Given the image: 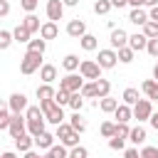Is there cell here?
Here are the masks:
<instances>
[{"label":"cell","mask_w":158,"mask_h":158,"mask_svg":"<svg viewBox=\"0 0 158 158\" xmlns=\"http://www.w3.org/2000/svg\"><path fill=\"white\" fill-rule=\"evenodd\" d=\"M40 106H42L44 118H47L49 123H54V126L64 123V111H62V106H59L54 99H42V101H40Z\"/></svg>","instance_id":"6da1fadb"},{"label":"cell","mask_w":158,"mask_h":158,"mask_svg":"<svg viewBox=\"0 0 158 158\" xmlns=\"http://www.w3.org/2000/svg\"><path fill=\"white\" fill-rule=\"evenodd\" d=\"M37 69H42V54L40 52H25V57L20 59V72L25 74V77H30V74H35Z\"/></svg>","instance_id":"7a4b0ae2"},{"label":"cell","mask_w":158,"mask_h":158,"mask_svg":"<svg viewBox=\"0 0 158 158\" xmlns=\"http://www.w3.org/2000/svg\"><path fill=\"white\" fill-rule=\"evenodd\" d=\"M54 136H57V138H59V143H64L67 148L79 146V131H74V128H72V123H59Z\"/></svg>","instance_id":"3957f363"},{"label":"cell","mask_w":158,"mask_h":158,"mask_svg":"<svg viewBox=\"0 0 158 158\" xmlns=\"http://www.w3.org/2000/svg\"><path fill=\"white\" fill-rule=\"evenodd\" d=\"M79 74H81L84 79H91V81H96V79H101V64H99L96 59H81Z\"/></svg>","instance_id":"277c9868"},{"label":"cell","mask_w":158,"mask_h":158,"mask_svg":"<svg viewBox=\"0 0 158 158\" xmlns=\"http://www.w3.org/2000/svg\"><path fill=\"white\" fill-rule=\"evenodd\" d=\"M81 86H84V77L81 74H74V72H69L64 79H59V89H67V91H81Z\"/></svg>","instance_id":"5b68a950"},{"label":"cell","mask_w":158,"mask_h":158,"mask_svg":"<svg viewBox=\"0 0 158 158\" xmlns=\"http://www.w3.org/2000/svg\"><path fill=\"white\" fill-rule=\"evenodd\" d=\"M151 114H153V104H151V99H148V96H146V99H138V104L133 106V118L141 123V121H148Z\"/></svg>","instance_id":"8992f818"},{"label":"cell","mask_w":158,"mask_h":158,"mask_svg":"<svg viewBox=\"0 0 158 158\" xmlns=\"http://www.w3.org/2000/svg\"><path fill=\"white\" fill-rule=\"evenodd\" d=\"M96 62L101 64V69H114L116 62H118V52H116V49H99Z\"/></svg>","instance_id":"52a82bcc"},{"label":"cell","mask_w":158,"mask_h":158,"mask_svg":"<svg viewBox=\"0 0 158 158\" xmlns=\"http://www.w3.org/2000/svg\"><path fill=\"white\" fill-rule=\"evenodd\" d=\"M7 106H10V111H12V114H22V111H27V109H30L27 96H25L22 91H15V94L7 99Z\"/></svg>","instance_id":"ba28073f"},{"label":"cell","mask_w":158,"mask_h":158,"mask_svg":"<svg viewBox=\"0 0 158 158\" xmlns=\"http://www.w3.org/2000/svg\"><path fill=\"white\" fill-rule=\"evenodd\" d=\"M128 32L123 30V27H114L111 30V37H109V42H111V49H121V47H126L128 44Z\"/></svg>","instance_id":"9c48e42d"},{"label":"cell","mask_w":158,"mask_h":158,"mask_svg":"<svg viewBox=\"0 0 158 158\" xmlns=\"http://www.w3.org/2000/svg\"><path fill=\"white\" fill-rule=\"evenodd\" d=\"M10 136L12 138H17V136H22L25 131H27V116H22V114H12V121H10Z\"/></svg>","instance_id":"30bf717a"},{"label":"cell","mask_w":158,"mask_h":158,"mask_svg":"<svg viewBox=\"0 0 158 158\" xmlns=\"http://www.w3.org/2000/svg\"><path fill=\"white\" fill-rule=\"evenodd\" d=\"M64 2L62 0H47V7H44V12H47V20H52V22H57V20H62V15H64Z\"/></svg>","instance_id":"8fae6325"},{"label":"cell","mask_w":158,"mask_h":158,"mask_svg":"<svg viewBox=\"0 0 158 158\" xmlns=\"http://www.w3.org/2000/svg\"><path fill=\"white\" fill-rule=\"evenodd\" d=\"M67 35L69 37H74V40H81L84 35H86V25H84V20H69V25H67Z\"/></svg>","instance_id":"7c38bea8"},{"label":"cell","mask_w":158,"mask_h":158,"mask_svg":"<svg viewBox=\"0 0 158 158\" xmlns=\"http://www.w3.org/2000/svg\"><path fill=\"white\" fill-rule=\"evenodd\" d=\"M44 116H35V118H27V133L30 136H40L44 133Z\"/></svg>","instance_id":"4fadbf2b"},{"label":"cell","mask_w":158,"mask_h":158,"mask_svg":"<svg viewBox=\"0 0 158 158\" xmlns=\"http://www.w3.org/2000/svg\"><path fill=\"white\" fill-rule=\"evenodd\" d=\"M128 47H131L133 52H141V49H146V47H148V37H146L143 32H136V35H131V37H128Z\"/></svg>","instance_id":"5bb4252c"},{"label":"cell","mask_w":158,"mask_h":158,"mask_svg":"<svg viewBox=\"0 0 158 158\" xmlns=\"http://www.w3.org/2000/svg\"><path fill=\"white\" fill-rule=\"evenodd\" d=\"M114 116H116L118 123H128V121L133 118V106H128V104H118V109L114 111Z\"/></svg>","instance_id":"9a60e30c"},{"label":"cell","mask_w":158,"mask_h":158,"mask_svg":"<svg viewBox=\"0 0 158 158\" xmlns=\"http://www.w3.org/2000/svg\"><path fill=\"white\" fill-rule=\"evenodd\" d=\"M54 138H57V136H52L49 131H44V133H40V136H35V146L42 148V151H49V148L54 146Z\"/></svg>","instance_id":"2e32d148"},{"label":"cell","mask_w":158,"mask_h":158,"mask_svg":"<svg viewBox=\"0 0 158 158\" xmlns=\"http://www.w3.org/2000/svg\"><path fill=\"white\" fill-rule=\"evenodd\" d=\"M128 20H131L133 25H141V27H143V25H146L151 17H148V12H146L143 7H133V10L128 12Z\"/></svg>","instance_id":"e0dca14e"},{"label":"cell","mask_w":158,"mask_h":158,"mask_svg":"<svg viewBox=\"0 0 158 158\" xmlns=\"http://www.w3.org/2000/svg\"><path fill=\"white\" fill-rule=\"evenodd\" d=\"M59 35V27H57V22H52V20H47V22H42V30H40V37H44V40H54Z\"/></svg>","instance_id":"ac0fdd59"},{"label":"cell","mask_w":158,"mask_h":158,"mask_svg":"<svg viewBox=\"0 0 158 158\" xmlns=\"http://www.w3.org/2000/svg\"><path fill=\"white\" fill-rule=\"evenodd\" d=\"M40 79H42V84H52V81L57 79V67H54V64H42Z\"/></svg>","instance_id":"d6986e66"},{"label":"cell","mask_w":158,"mask_h":158,"mask_svg":"<svg viewBox=\"0 0 158 158\" xmlns=\"http://www.w3.org/2000/svg\"><path fill=\"white\" fill-rule=\"evenodd\" d=\"M32 146H35V136L22 133V136H17V138H15V148H17V151H22V153L32 151Z\"/></svg>","instance_id":"ffe728a7"},{"label":"cell","mask_w":158,"mask_h":158,"mask_svg":"<svg viewBox=\"0 0 158 158\" xmlns=\"http://www.w3.org/2000/svg\"><path fill=\"white\" fill-rule=\"evenodd\" d=\"M96 106H99L104 114H114V111L118 109V101L111 99V96H104V99H96Z\"/></svg>","instance_id":"44dd1931"},{"label":"cell","mask_w":158,"mask_h":158,"mask_svg":"<svg viewBox=\"0 0 158 158\" xmlns=\"http://www.w3.org/2000/svg\"><path fill=\"white\" fill-rule=\"evenodd\" d=\"M141 91L153 101V99H158V81L156 79H146L143 84H141Z\"/></svg>","instance_id":"7402d4cb"},{"label":"cell","mask_w":158,"mask_h":158,"mask_svg":"<svg viewBox=\"0 0 158 158\" xmlns=\"http://www.w3.org/2000/svg\"><path fill=\"white\" fill-rule=\"evenodd\" d=\"M22 25H25V27H27L32 35L42 30V25H40V17H37L35 12H27V15H25V20H22Z\"/></svg>","instance_id":"603a6c76"},{"label":"cell","mask_w":158,"mask_h":158,"mask_svg":"<svg viewBox=\"0 0 158 158\" xmlns=\"http://www.w3.org/2000/svg\"><path fill=\"white\" fill-rule=\"evenodd\" d=\"M12 37H15V42H25V44H27V42H30V37H32V32L20 22V25L12 30Z\"/></svg>","instance_id":"cb8c5ba5"},{"label":"cell","mask_w":158,"mask_h":158,"mask_svg":"<svg viewBox=\"0 0 158 158\" xmlns=\"http://www.w3.org/2000/svg\"><path fill=\"white\" fill-rule=\"evenodd\" d=\"M62 67H64L67 72H77V69L81 67V62H79V57H77V54H67V57L62 59Z\"/></svg>","instance_id":"d4e9b609"},{"label":"cell","mask_w":158,"mask_h":158,"mask_svg":"<svg viewBox=\"0 0 158 158\" xmlns=\"http://www.w3.org/2000/svg\"><path fill=\"white\" fill-rule=\"evenodd\" d=\"M128 141H131L133 146H141V143L146 141V128H143V126H136V128H131V136H128Z\"/></svg>","instance_id":"484cf974"},{"label":"cell","mask_w":158,"mask_h":158,"mask_svg":"<svg viewBox=\"0 0 158 158\" xmlns=\"http://www.w3.org/2000/svg\"><path fill=\"white\" fill-rule=\"evenodd\" d=\"M79 44H81V49H86V52H94V49L99 47L96 37H94V35H89V32H86V35H84V37L79 40Z\"/></svg>","instance_id":"4316f807"},{"label":"cell","mask_w":158,"mask_h":158,"mask_svg":"<svg viewBox=\"0 0 158 158\" xmlns=\"http://www.w3.org/2000/svg\"><path fill=\"white\" fill-rule=\"evenodd\" d=\"M94 84H96V96H99V99L109 96V91H111V81H109V79H96Z\"/></svg>","instance_id":"83f0119b"},{"label":"cell","mask_w":158,"mask_h":158,"mask_svg":"<svg viewBox=\"0 0 158 158\" xmlns=\"http://www.w3.org/2000/svg\"><path fill=\"white\" fill-rule=\"evenodd\" d=\"M138 89H133V86H128V89H123V104H128V106H136L138 104Z\"/></svg>","instance_id":"f1b7e54d"},{"label":"cell","mask_w":158,"mask_h":158,"mask_svg":"<svg viewBox=\"0 0 158 158\" xmlns=\"http://www.w3.org/2000/svg\"><path fill=\"white\" fill-rule=\"evenodd\" d=\"M47 158H69V151H67L64 143H59V146H52L47 151Z\"/></svg>","instance_id":"f546056e"},{"label":"cell","mask_w":158,"mask_h":158,"mask_svg":"<svg viewBox=\"0 0 158 158\" xmlns=\"http://www.w3.org/2000/svg\"><path fill=\"white\" fill-rule=\"evenodd\" d=\"M27 49H30V52H40V54H44V49H47V40H44V37H40V40H30V42H27Z\"/></svg>","instance_id":"4dcf8cb0"},{"label":"cell","mask_w":158,"mask_h":158,"mask_svg":"<svg viewBox=\"0 0 158 158\" xmlns=\"http://www.w3.org/2000/svg\"><path fill=\"white\" fill-rule=\"evenodd\" d=\"M116 52H118V62H121V64H131V62H133V54H136V52H133L128 44L121 47V49H116Z\"/></svg>","instance_id":"1f68e13d"},{"label":"cell","mask_w":158,"mask_h":158,"mask_svg":"<svg viewBox=\"0 0 158 158\" xmlns=\"http://www.w3.org/2000/svg\"><path fill=\"white\" fill-rule=\"evenodd\" d=\"M54 89H52V84H42V86H37V99L42 101V99H54Z\"/></svg>","instance_id":"d6a6232c"},{"label":"cell","mask_w":158,"mask_h":158,"mask_svg":"<svg viewBox=\"0 0 158 158\" xmlns=\"http://www.w3.org/2000/svg\"><path fill=\"white\" fill-rule=\"evenodd\" d=\"M143 35H146L148 40H156V37H158V22H156V20H148V22L143 25Z\"/></svg>","instance_id":"836d02e7"},{"label":"cell","mask_w":158,"mask_h":158,"mask_svg":"<svg viewBox=\"0 0 158 158\" xmlns=\"http://www.w3.org/2000/svg\"><path fill=\"white\" fill-rule=\"evenodd\" d=\"M111 7H114L111 0H96V2H94V12H96V15H106Z\"/></svg>","instance_id":"e575fe53"},{"label":"cell","mask_w":158,"mask_h":158,"mask_svg":"<svg viewBox=\"0 0 158 158\" xmlns=\"http://www.w3.org/2000/svg\"><path fill=\"white\" fill-rule=\"evenodd\" d=\"M10 121H12V111H10V106L0 109V128H10Z\"/></svg>","instance_id":"d590c367"},{"label":"cell","mask_w":158,"mask_h":158,"mask_svg":"<svg viewBox=\"0 0 158 158\" xmlns=\"http://www.w3.org/2000/svg\"><path fill=\"white\" fill-rule=\"evenodd\" d=\"M99 131H101V136H104V138H114V136H116V123H111V121H104Z\"/></svg>","instance_id":"8d00e7d4"},{"label":"cell","mask_w":158,"mask_h":158,"mask_svg":"<svg viewBox=\"0 0 158 158\" xmlns=\"http://www.w3.org/2000/svg\"><path fill=\"white\" fill-rule=\"evenodd\" d=\"M54 101H57L59 106H64V104H69V101H72V91H67V89H59V91L54 94Z\"/></svg>","instance_id":"74e56055"},{"label":"cell","mask_w":158,"mask_h":158,"mask_svg":"<svg viewBox=\"0 0 158 158\" xmlns=\"http://www.w3.org/2000/svg\"><path fill=\"white\" fill-rule=\"evenodd\" d=\"M69 106H72L74 111H81V106H84V94H81V91H74V94H72Z\"/></svg>","instance_id":"f35d334b"},{"label":"cell","mask_w":158,"mask_h":158,"mask_svg":"<svg viewBox=\"0 0 158 158\" xmlns=\"http://www.w3.org/2000/svg\"><path fill=\"white\" fill-rule=\"evenodd\" d=\"M69 123H72V128H74V131H79V133H84V131H86V123L81 121L79 111H74V116H72V121H69Z\"/></svg>","instance_id":"ab89813d"},{"label":"cell","mask_w":158,"mask_h":158,"mask_svg":"<svg viewBox=\"0 0 158 158\" xmlns=\"http://www.w3.org/2000/svg\"><path fill=\"white\" fill-rule=\"evenodd\" d=\"M12 40H15V37H12V32H7V30H0V49H7Z\"/></svg>","instance_id":"60d3db41"},{"label":"cell","mask_w":158,"mask_h":158,"mask_svg":"<svg viewBox=\"0 0 158 158\" xmlns=\"http://www.w3.org/2000/svg\"><path fill=\"white\" fill-rule=\"evenodd\" d=\"M81 94H84V99H94V96H96V84H94V81L84 84V86H81Z\"/></svg>","instance_id":"b9f144b4"},{"label":"cell","mask_w":158,"mask_h":158,"mask_svg":"<svg viewBox=\"0 0 158 158\" xmlns=\"http://www.w3.org/2000/svg\"><path fill=\"white\" fill-rule=\"evenodd\" d=\"M69 158H89V151H86L84 146H74V148L69 151Z\"/></svg>","instance_id":"7bdbcfd3"},{"label":"cell","mask_w":158,"mask_h":158,"mask_svg":"<svg viewBox=\"0 0 158 158\" xmlns=\"http://www.w3.org/2000/svg\"><path fill=\"white\" fill-rule=\"evenodd\" d=\"M37 5H40V0H20V7H22L25 12H35Z\"/></svg>","instance_id":"ee69618b"},{"label":"cell","mask_w":158,"mask_h":158,"mask_svg":"<svg viewBox=\"0 0 158 158\" xmlns=\"http://www.w3.org/2000/svg\"><path fill=\"white\" fill-rule=\"evenodd\" d=\"M116 136H121V138H128V136H131V128H128V123H118V121H116Z\"/></svg>","instance_id":"f6af8a7d"},{"label":"cell","mask_w":158,"mask_h":158,"mask_svg":"<svg viewBox=\"0 0 158 158\" xmlns=\"http://www.w3.org/2000/svg\"><path fill=\"white\" fill-rule=\"evenodd\" d=\"M123 141H126V138L114 136V138H109V148H111V151H121V148H123Z\"/></svg>","instance_id":"bcb514c9"},{"label":"cell","mask_w":158,"mask_h":158,"mask_svg":"<svg viewBox=\"0 0 158 158\" xmlns=\"http://www.w3.org/2000/svg\"><path fill=\"white\" fill-rule=\"evenodd\" d=\"M141 158H158V148H156V146H143Z\"/></svg>","instance_id":"7dc6e473"},{"label":"cell","mask_w":158,"mask_h":158,"mask_svg":"<svg viewBox=\"0 0 158 158\" xmlns=\"http://www.w3.org/2000/svg\"><path fill=\"white\" fill-rule=\"evenodd\" d=\"M146 52H148L151 57H156V59H158V37H156V40H148V47H146Z\"/></svg>","instance_id":"c3c4849f"},{"label":"cell","mask_w":158,"mask_h":158,"mask_svg":"<svg viewBox=\"0 0 158 158\" xmlns=\"http://www.w3.org/2000/svg\"><path fill=\"white\" fill-rule=\"evenodd\" d=\"M7 12H10V2L0 0V17H7Z\"/></svg>","instance_id":"681fc988"},{"label":"cell","mask_w":158,"mask_h":158,"mask_svg":"<svg viewBox=\"0 0 158 158\" xmlns=\"http://www.w3.org/2000/svg\"><path fill=\"white\" fill-rule=\"evenodd\" d=\"M123 158H141V153H138L136 148H128V151L123 153Z\"/></svg>","instance_id":"f907efd6"},{"label":"cell","mask_w":158,"mask_h":158,"mask_svg":"<svg viewBox=\"0 0 158 158\" xmlns=\"http://www.w3.org/2000/svg\"><path fill=\"white\" fill-rule=\"evenodd\" d=\"M148 121H151V126H153V128H156V131H158V111H153V114H151V118H148Z\"/></svg>","instance_id":"816d5d0a"},{"label":"cell","mask_w":158,"mask_h":158,"mask_svg":"<svg viewBox=\"0 0 158 158\" xmlns=\"http://www.w3.org/2000/svg\"><path fill=\"white\" fill-rule=\"evenodd\" d=\"M148 17H151V20H156V22H158V5H156V7H151V10H148Z\"/></svg>","instance_id":"f5cc1de1"},{"label":"cell","mask_w":158,"mask_h":158,"mask_svg":"<svg viewBox=\"0 0 158 158\" xmlns=\"http://www.w3.org/2000/svg\"><path fill=\"white\" fill-rule=\"evenodd\" d=\"M111 5H114V7H126L128 0H111Z\"/></svg>","instance_id":"db71d44e"},{"label":"cell","mask_w":158,"mask_h":158,"mask_svg":"<svg viewBox=\"0 0 158 158\" xmlns=\"http://www.w3.org/2000/svg\"><path fill=\"white\" fill-rule=\"evenodd\" d=\"M131 7H143V0H128Z\"/></svg>","instance_id":"11a10c76"},{"label":"cell","mask_w":158,"mask_h":158,"mask_svg":"<svg viewBox=\"0 0 158 158\" xmlns=\"http://www.w3.org/2000/svg\"><path fill=\"white\" fill-rule=\"evenodd\" d=\"M158 0H143V7H156Z\"/></svg>","instance_id":"9f6ffc18"},{"label":"cell","mask_w":158,"mask_h":158,"mask_svg":"<svg viewBox=\"0 0 158 158\" xmlns=\"http://www.w3.org/2000/svg\"><path fill=\"white\" fill-rule=\"evenodd\" d=\"M22 158H40V153H35V151H27Z\"/></svg>","instance_id":"6f0895ef"},{"label":"cell","mask_w":158,"mask_h":158,"mask_svg":"<svg viewBox=\"0 0 158 158\" xmlns=\"http://www.w3.org/2000/svg\"><path fill=\"white\" fill-rule=\"evenodd\" d=\"M67 7H74V5H79V0H62Z\"/></svg>","instance_id":"680465c9"},{"label":"cell","mask_w":158,"mask_h":158,"mask_svg":"<svg viewBox=\"0 0 158 158\" xmlns=\"http://www.w3.org/2000/svg\"><path fill=\"white\" fill-rule=\"evenodd\" d=\"M2 158H17V156H15L12 151H5V153H2Z\"/></svg>","instance_id":"91938a15"},{"label":"cell","mask_w":158,"mask_h":158,"mask_svg":"<svg viewBox=\"0 0 158 158\" xmlns=\"http://www.w3.org/2000/svg\"><path fill=\"white\" fill-rule=\"evenodd\" d=\"M153 79L158 81V62H156V67H153Z\"/></svg>","instance_id":"94428289"},{"label":"cell","mask_w":158,"mask_h":158,"mask_svg":"<svg viewBox=\"0 0 158 158\" xmlns=\"http://www.w3.org/2000/svg\"><path fill=\"white\" fill-rule=\"evenodd\" d=\"M40 158H47V156H40Z\"/></svg>","instance_id":"6125c7cd"}]
</instances>
